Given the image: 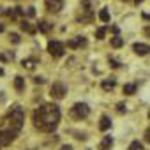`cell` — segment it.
<instances>
[{
    "mask_svg": "<svg viewBox=\"0 0 150 150\" xmlns=\"http://www.w3.org/2000/svg\"><path fill=\"white\" fill-rule=\"evenodd\" d=\"M99 20L101 21H104V23H108L110 21V13H108V9L104 7V9H101V13H99Z\"/></svg>",
    "mask_w": 150,
    "mask_h": 150,
    "instance_id": "d6986e66",
    "label": "cell"
},
{
    "mask_svg": "<svg viewBox=\"0 0 150 150\" xmlns=\"http://www.w3.org/2000/svg\"><path fill=\"white\" fill-rule=\"evenodd\" d=\"M44 4L50 13H60V9L64 7V0H44Z\"/></svg>",
    "mask_w": 150,
    "mask_h": 150,
    "instance_id": "ba28073f",
    "label": "cell"
},
{
    "mask_svg": "<svg viewBox=\"0 0 150 150\" xmlns=\"http://www.w3.org/2000/svg\"><path fill=\"white\" fill-rule=\"evenodd\" d=\"M11 41H13L14 44H18V42H20V35H18V34H11Z\"/></svg>",
    "mask_w": 150,
    "mask_h": 150,
    "instance_id": "603a6c76",
    "label": "cell"
},
{
    "mask_svg": "<svg viewBox=\"0 0 150 150\" xmlns=\"http://www.w3.org/2000/svg\"><path fill=\"white\" fill-rule=\"evenodd\" d=\"M117 111H118V113H124V111H125V104L118 103V104H117Z\"/></svg>",
    "mask_w": 150,
    "mask_h": 150,
    "instance_id": "cb8c5ba5",
    "label": "cell"
},
{
    "mask_svg": "<svg viewBox=\"0 0 150 150\" xmlns=\"http://www.w3.org/2000/svg\"><path fill=\"white\" fill-rule=\"evenodd\" d=\"M0 32H4V25L2 23H0Z\"/></svg>",
    "mask_w": 150,
    "mask_h": 150,
    "instance_id": "4dcf8cb0",
    "label": "cell"
},
{
    "mask_svg": "<svg viewBox=\"0 0 150 150\" xmlns=\"http://www.w3.org/2000/svg\"><path fill=\"white\" fill-rule=\"evenodd\" d=\"M127 150H143V145L139 143V141H132L131 145H129V148Z\"/></svg>",
    "mask_w": 150,
    "mask_h": 150,
    "instance_id": "44dd1931",
    "label": "cell"
},
{
    "mask_svg": "<svg viewBox=\"0 0 150 150\" xmlns=\"http://www.w3.org/2000/svg\"><path fill=\"white\" fill-rule=\"evenodd\" d=\"M23 122H25V113L20 106H16L14 110H11L9 113V129H14L20 132V129L23 127Z\"/></svg>",
    "mask_w": 150,
    "mask_h": 150,
    "instance_id": "7a4b0ae2",
    "label": "cell"
},
{
    "mask_svg": "<svg viewBox=\"0 0 150 150\" xmlns=\"http://www.w3.org/2000/svg\"><path fill=\"white\" fill-rule=\"evenodd\" d=\"M37 28H39V32H42V34H48V32L51 30V25H50L48 21H39V23H37Z\"/></svg>",
    "mask_w": 150,
    "mask_h": 150,
    "instance_id": "5bb4252c",
    "label": "cell"
},
{
    "mask_svg": "<svg viewBox=\"0 0 150 150\" xmlns=\"http://www.w3.org/2000/svg\"><path fill=\"white\" fill-rule=\"evenodd\" d=\"M83 6H85V9H81L83 13L78 16V20H80L81 23H90V21H92V18H94V13H92V9H90L88 2H85Z\"/></svg>",
    "mask_w": 150,
    "mask_h": 150,
    "instance_id": "52a82bcc",
    "label": "cell"
},
{
    "mask_svg": "<svg viewBox=\"0 0 150 150\" xmlns=\"http://www.w3.org/2000/svg\"><path fill=\"white\" fill-rule=\"evenodd\" d=\"M27 14H28V16H34V14H35V13H34V7H28V11H27Z\"/></svg>",
    "mask_w": 150,
    "mask_h": 150,
    "instance_id": "83f0119b",
    "label": "cell"
},
{
    "mask_svg": "<svg viewBox=\"0 0 150 150\" xmlns=\"http://www.w3.org/2000/svg\"><path fill=\"white\" fill-rule=\"evenodd\" d=\"M145 34H146V35H150V28H145Z\"/></svg>",
    "mask_w": 150,
    "mask_h": 150,
    "instance_id": "f546056e",
    "label": "cell"
},
{
    "mask_svg": "<svg viewBox=\"0 0 150 150\" xmlns=\"http://www.w3.org/2000/svg\"><path fill=\"white\" fill-rule=\"evenodd\" d=\"M88 113H90V108H88V104H85V103H76V104L71 108V117L76 118V120L87 118Z\"/></svg>",
    "mask_w": 150,
    "mask_h": 150,
    "instance_id": "3957f363",
    "label": "cell"
},
{
    "mask_svg": "<svg viewBox=\"0 0 150 150\" xmlns=\"http://www.w3.org/2000/svg\"><path fill=\"white\" fill-rule=\"evenodd\" d=\"M85 44H87V39L81 37V35H76V37H72L71 41H67V46L69 48H81Z\"/></svg>",
    "mask_w": 150,
    "mask_h": 150,
    "instance_id": "30bf717a",
    "label": "cell"
},
{
    "mask_svg": "<svg viewBox=\"0 0 150 150\" xmlns=\"http://www.w3.org/2000/svg\"><path fill=\"white\" fill-rule=\"evenodd\" d=\"M2 74H4V69H2V67H0V76H2Z\"/></svg>",
    "mask_w": 150,
    "mask_h": 150,
    "instance_id": "1f68e13d",
    "label": "cell"
},
{
    "mask_svg": "<svg viewBox=\"0 0 150 150\" xmlns=\"http://www.w3.org/2000/svg\"><path fill=\"white\" fill-rule=\"evenodd\" d=\"M104 35H106V27H101L97 30V39H104Z\"/></svg>",
    "mask_w": 150,
    "mask_h": 150,
    "instance_id": "7402d4cb",
    "label": "cell"
},
{
    "mask_svg": "<svg viewBox=\"0 0 150 150\" xmlns=\"http://www.w3.org/2000/svg\"><path fill=\"white\" fill-rule=\"evenodd\" d=\"M111 145H113L111 136H104V138H103V141H101V145H99V150H110V148H111Z\"/></svg>",
    "mask_w": 150,
    "mask_h": 150,
    "instance_id": "7c38bea8",
    "label": "cell"
},
{
    "mask_svg": "<svg viewBox=\"0 0 150 150\" xmlns=\"http://www.w3.org/2000/svg\"><path fill=\"white\" fill-rule=\"evenodd\" d=\"M110 125H111L110 117H108V115H103V117H101V120H99V129L104 132V131H108V129H110Z\"/></svg>",
    "mask_w": 150,
    "mask_h": 150,
    "instance_id": "8fae6325",
    "label": "cell"
},
{
    "mask_svg": "<svg viewBox=\"0 0 150 150\" xmlns=\"http://www.w3.org/2000/svg\"><path fill=\"white\" fill-rule=\"evenodd\" d=\"M34 125L42 132H53L60 122V110L57 104H42L32 115Z\"/></svg>",
    "mask_w": 150,
    "mask_h": 150,
    "instance_id": "6da1fadb",
    "label": "cell"
},
{
    "mask_svg": "<svg viewBox=\"0 0 150 150\" xmlns=\"http://www.w3.org/2000/svg\"><path fill=\"white\" fill-rule=\"evenodd\" d=\"M34 81H35V83H44V80H42V78H35Z\"/></svg>",
    "mask_w": 150,
    "mask_h": 150,
    "instance_id": "f1b7e54d",
    "label": "cell"
},
{
    "mask_svg": "<svg viewBox=\"0 0 150 150\" xmlns=\"http://www.w3.org/2000/svg\"><path fill=\"white\" fill-rule=\"evenodd\" d=\"M16 136H18V131H14V129H6V131H0V148H2V146H7V145H11V143L16 139Z\"/></svg>",
    "mask_w": 150,
    "mask_h": 150,
    "instance_id": "5b68a950",
    "label": "cell"
},
{
    "mask_svg": "<svg viewBox=\"0 0 150 150\" xmlns=\"http://www.w3.org/2000/svg\"><path fill=\"white\" fill-rule=\"evenodd\" d=\"M145 141L146 143H150V127L146 129V132H145Z\"/></svg>",
    "mask_w": 150,
    "mask_h": 150,
    "instance_id": "484cf974",
    "label": "cell"
},
{
    "mask_svg": "<svg viewBox=\"0 0 150 150\" xmlns=\"http://www.w3.org/2000/svg\"><path fill=\"white\" fill-rule=\"evenodd\" d=\"M65 94H67V87L62 83V81H55L53 85H51V88H50V96L53 97V99H64L65 97Z\"/></svg>",
    "mask_w": 150,
    "mask_h": 150,
    "instance_id": "277c9868",
    "label": "cell"
},
{
    "mask_svg": "<svg viewBox=\"0 0 150 150\" xmlns=\"http://www.w3.org/2000/svg\"><path fill=\"white\" fill-rule=\"evenodd\" d=\"M35 64H37V62H35L34 58H25V60L21 62V65H23L25 69H28V71H34V67H35Z\"/></svg>",
    "mask_w": 150,
    "mask_h": 150,
    "instance_id": "9a60e30c",
    "label": "cell"
},
{
    "mask_svg": "<svg viewBox=\"0 0 150 150\" xmlns=\"http://www.w3.org/2000/svg\"><path fill=\"white\" fill-rule=\"evenodd\" d=\"M110 64H111V67H115V69H117V67H120V64H118L117 60H113V58H110Z\"/></svg>",
    "mask_w": 150,
    "mask_h": 150,
    "instance_id": "d4e9b609",
    "label": "cell"
},
{
    "mask_svg": "<svg viewBox=\"0 0 150 150\" xmlns=\"http://www.w3.org/2000/svg\"><path fill=\"white\" fill-rule=\"evenodd\" d=\"M134 92H136V83H127V85H124V94L132 96Z\"/></svg>",
    "mask_w": 150,
    "mask_h": 150,
    "instance_id": "ac0fdd59",
    "label": "cell"
},
{
    "mask_svg": "<svg viewBox=\"0 0 150 150\" xmlns=\"http://www.w3.org/2000/svg\"><path fill=\"white\" fill-rule=\"evenodd\" d=\"M48 51H50V55H51V57L60 58V57L64 55L65 48H64V44H62L60 41H50V42H48Z\"/></svg>",
    "mask_w": 150,
    "mask_h": 150,
    "instance_id": "8992f818",
    "label": "cell"
},
{
    "mask_svg": "<svg viewBox=\"0 0 150 150\" xmlns=\"http://www.w3.org/2000/svg\"><path fill=\"white\" fill-rule=\"evenodd\" d=\"M111 46H113V48H120V46H124V39L118 37V35H115V37L111 39Z\"/></svg>",
    "mask_w": 150,
    "mask_h": 150,
    "instance_id": "ffe728a7",
    "label": "cell"
},
{
    "mask_svg": "<svg viewBox=\"0 0 150 150\" xmlns=\"http://www.w3.org/2000/svg\"><path fill=\"white\" fill-rule=\"evenodd\" d=\"M14 88H16L18 92H23V88H25V80H23L21 76H16V78H14Z\"/></svg>",
    "mask_w": 150,
    "mask_h": 150,
    "instance_id": "4fadbf2b",
    "label": "cell"
},
{
    "mask_svg": "<svg viewBox=\"0 0 150 150\" xmlns=\"http://www.w3.org/2000/svg\"><path fill=\"white\" fill-rule=\"evenodd\" d=\"M60 150H72V146H71V145H62Z\"/></svg>",
    "mask_w": 150,
    "mask_h": 150,
    "instance_id": "4316f807",
    "label": "cell"
},
{
    "mask_svg": "<svg viewBox=\"0 0 150 150\" xmlns=\"http://www.w3.org/2000/svg\"><path fill=\"white\" fill-rule=\"evenodd\" d=\"M132 51H134L136 55L143 57V55H148V53H150V46L145 44V42H134V44H132Z\"/></svg>",
    "mask_w": 150,
    "mask_h": 150,
    "instance_id": "9c48e42d",
    "label": "cell"
},
{
    "mask_svg": "<svg viewBox=\"0 0 150 150\" xmlns=\"http://www.w3.org/2000/svg\"><path fill=\"white\" fill-rule=\"evenodd\" d=\"M20 27H21V30H23V32H28V34H35V27H32L28 21H21V25H20Z\"/></svg>",
    "mask_w": 150,
    "mask_h": 150,
    "instance_id": "2e32d148",
    "label": "cell"
},
{
    "mask_svg": "<svg viewBox=\"0 0 150 150\" xmlns=\"http://www.w3.org/2000/svg\"><path fill=\"white\" fill-rule=\"evenodd\" d=\"M134 2H136V4H141V2H143V0H134Z\"/></svg>",
    "mask_w": 150,
    "mask_h": 150,
    "instance_id": "d6a6232c",
    "label": "cell"
},
{
    "mask_svg": "<svg viewBox=\"0 0 150 150\" xmlns=\"http://www.w3.org/2000/svg\"><path fill=\"white\" fill-rule=\"evenodd\" d=\"M101 87H103L104 90H113V88H115V80H113V78H110V80H104Z\"/></svg>",
    "mask_w": 150,
    "mask_h": 150,
    "instance_id": "e0dca14e",
    "label": "cell"
}]
</instances>
